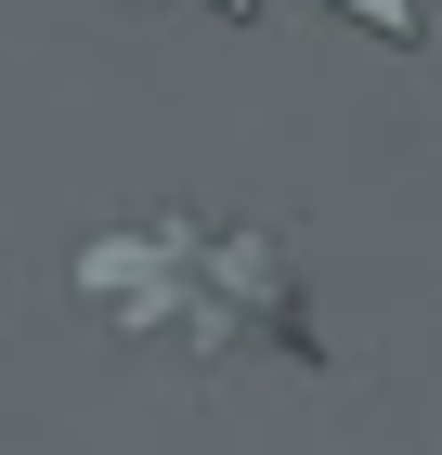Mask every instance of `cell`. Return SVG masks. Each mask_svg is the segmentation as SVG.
Here are the masks:
<instances>
[{
  "label": "cell",
  "instance_id": "1",
  "mask_svg": "<svg viewBox=\"0 0 442 455\" xmlns=\"http://www.w3.org/2000/svg\"><path fill=\"white\" fill-rule=\"evenodd\" d=\"M78 299L117 339H182L196 364H325L300 247L261 221H131L78 247Z\"/></svg>",
  "mask_w": 442,
  "mask_h": 455
},
{
  "label": "cell",
  "instance_id": "3",
  "mask_svg": "<svg viewBox=\"0 0 442 455\" xmlns=\"http://www.w3.org/2000/svg\"><path fill=\"white\" fill-rule=\"evenodd\" d=\"M221 13H247V0H221Z\"/></svg>",
  "mask_w": 442,
  "mask_h": 455
},
{
  "label": "cell",
  "instance_id": "2",
  "mask_svg": "<svg viewBox=\"0 0 442 455\" xmlns=\"http://www.w3.org/2000/svg\"><path fill=\"white\" fill-rule=\"evenodd\" d=\"M339 13H351V27H377V39H404V27H416V0H339Z\"/></svg>",
  "mask_w": 442,
  "mask_h": 455
}]
</instances>
